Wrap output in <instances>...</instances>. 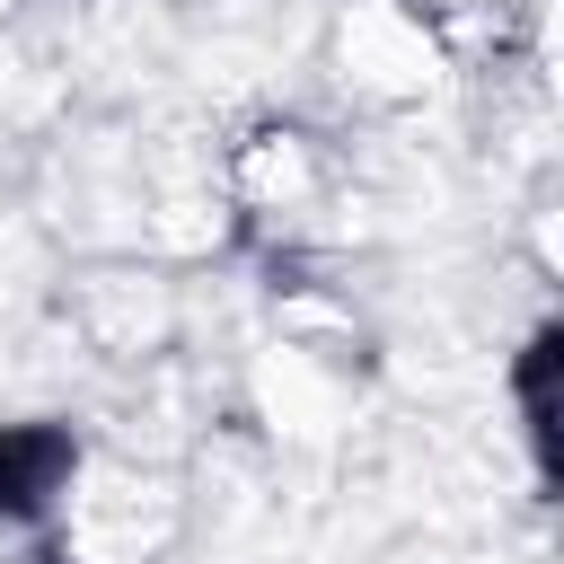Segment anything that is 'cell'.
<instances>
[{"mask_svg":"<svg viewBox=\"0 0 564 564\" xmlns=\"http://www.w3.org/2000/svg\"><path fill=\"white\" fill-rule=\"evenodd\" d=\"M317 185H326V167H317V141L300 123H256L229 150V194L247 212H300V203H317Z\"/></svg>","mask_w":564,"mask_h":564,"instance_id":"1","label":"cell"}]
</instances>
